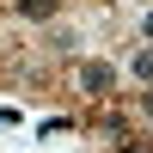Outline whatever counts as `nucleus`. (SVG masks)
I'll list each match as a JSON object with an SVG mask.
<instances>
[{
    "instance_id": "f257e3e1",
    "label": "nucleus",
    "mask_w": 153,
    "mask_h": 153,
    "mask_svg": "<svg viewBox=\"0 0 153 153\" xmlns=\"http://www.w3.org/2000/svg\"><path fill=\"white\" fill-rule=\"evenodd\" d=\"M80 92L86 98H110L117 92V68H110V61H86L80 68Z\"/></svg>"
},
{
    "instance_id": "f03ea898",
    "label": "nucleus",
    "mask_w": 153,
    "mask_h": 153,
    "mask_svg": "<svg viewBox=\"0 0 153 153\" xmlns=\"http://www.w3.org/2000/svg\"><path fill=\"white\" fill-rule=\"evenodd\" d=\"M19 12H25V19H55L61 0H19Z\"/></svg>"
},
{
    "instance_id": "7ed1b4c3",
    "label": "nucleus",
    "mask_w": 153,
    "mask_h": 153,
    "mask_svg": "<svg viewBox=\"0 0 153 153\" xmlns=\"http://www.w3.org/2000/svg\"><path fill=\"white\" fill-rule=\"evenodd\" d=\"M129 68H135V80H141V86H153V43H147V49H135Z\"/></svg>"
},
{
    "instance_id": "20e7f679",
    "label": "nucleus",
    "mask_w": 153,
    "mask_h": 153,
    "mask_svg": "<svg viewBox=\"0 0 153 153\" xmlns=\"http://www.w3.org/2000/svg\"><path fill=\"white\" fill-rule=\"evenodd\" d=\"M117 153H153V141H129V135H123V141H117Z\"/></svg>"
},
{
    "instance_id": "39448f33",
    "label": "nucleus",
    "mask_w": 153,
    "mask_h": 153,
    "mask_svg": "<svg viewBox=\"0 0 153 153\" xmlns=\"http://www.w3.org/2000/svg\"><path fill=\"white\" fill-rule=\"evenodd\" d=\"M141 110H147V117H153V92H147V98H141Z\"/></svg>"
},
{
    "instance_id": "423d86ee",
    "label": "nucleus",
    "mask_w": 153,
    "mask_h": 153,
    "mask_svg": "<svg viewBox=\"0 0 153 153\" xmlns=\"http://www.w3.org/2000/svg\"><path fill=\"white\" fill-rule=\"evenodd\" d=\"M147 37H153V12H147Z\"/></svg>"
},
{
    "instance_id": "0eeeda50",
    "label": "nucleus",
    "mask_w": 153,
    "mask_h": 153,
    "mask_svg": "<svg viewBox=\"0 0 153 153\" xmlns=\"http://www.w3.org/2000/svg\"><path fill=\"white\" fill-rule=\"evenodd\" d=\"M147 6H153V0H147Z\"/></svg>"
}]
</instances>
